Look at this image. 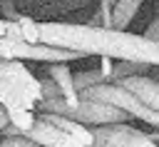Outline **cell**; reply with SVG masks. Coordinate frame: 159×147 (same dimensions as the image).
<instances>
[{
  "mask_svg": "<svg viewBox=\"0 0 159 147\" xmlns=\"http://www.w3.org/2000/svg\"><path fill=\"white\" fill-rule=\"evenodd\" d=\"M40 42L72 50L80 55L112 57L122 62L159 65V42L147 35H132L117 27L94 25H67V22H40Z\"/></svg>",
  "mask_w": 159,
  "mask_h": 147,
  "instance_id": "1",
  "label": "cell"
},
{
  "mask_svg": "<svg viewBox=\"0 0 159 147\" xmlns=\"http://www.w3.org/2000/svg\"><path fill=\"white\" fill-rule=\"evenodd\" d=\"M92 132H94V147H159L147 132L119 122L92 127Z\"/></svg>",
  "mask_w": 159,
  "mask_h": 147,
  "instance_id": "2",
  "label": "cell"
},
{
  "mask_svg": "<svg viewBox=\"0 0 159 147\" xmlns=\"http://www.w3.org/2000/svg\"><path fill=\"white\" fill-rule=\"evenodd\" d=\"M0 80L7 82L10 87H15L17 92H22L25 97H30L35 105L42 102V82L25 67V62H20V60H0Z\"/></svg>",
  "mask_w": 159,
  "mask_h": 147,
  "instance_id": "3",
  "label": "cell"
},
{
  "mask_svg": "<svg viewBox=\"0 0 159 147\" xmlns=\"http://www.w3.org/2000/svg\"><path fill=\"white\" fill-rule=\"evenodd\" d=\"M27 140H32L40 147H82L77 140H72L67 132H62L57 125H52L45 117H37L35 125L30 127V132L25 135Z\"/></svg>",
  "mask_w": 159,
  "mask_h": 147,
  "instance_id": "4",
  "label": "cell"
},
{
  "mask_svg": "<svg viewBox=\"0 0 159 147\" xmlns=\"http://www.w3.org/2000/svg\"><path fill=\"white\" fill-rule=\"evenodd\" d=\"M117 85H122L124 90H129L132 95H137L144 105L159 110V82L149 80V77H142V75H134V77H124Z\"/></svg>",
  "mask_w": 159,
  "mask_h": 147,
  "instance_id": "5",
  "label": "cell"
},
{
  "mask_svg": "<svg viewBox=\"0 0 159 147\" xmlns=\"http://www.w3.org/2000/svg\"><path fill=\"white\" fill-rule=\"evenodd\" d=\"M50 77L60 90V97L67 105H77L80 102V92L75 87V75L70 72V67L65 62H50Z\"/></svg>",
  "mask_w": 159,
  "mask_h": 147,
  "instance_id": "6",
  "label": "cell"
},
{
  "mask_svg": "<svg viewBox=\"0 0 159 147\" xmlns=\"http://www.w3.org/2000/svg\"><path fill=\"white\" fill-rule=\"evenodd\" d=\"M42 117L50 120L52 125H57L62 132H67V135H70L72 140H77L82 147H94V132H92V127H87V125L77 122V120L62 117V115H52V112H45Z\"/></svg>",
  "mask_w": 159,
  "mask_h": 147,
  "instance_id": "7",
  "label": "cell"
},
{
  "mask_svg": "<svg viewBox=\"0 0 159 147\" xmlns=\"http://www.w3.org/2000/svg\"><path fill=\"white\" fill-rule=\"evenodd\" d=\"M0 105L5 110H35V102L30 97H25L22 92H17L2 80H0Z\"/></svg>",
  "mask_w": 159,
  "mask_h": 147,
  "instance_id": "8",
  "label": "cell"
},
{
  "mask_svg": "<svg viewBox=\"0 0 159 147\" xmlns=\"http://www.w3.org/2000/svg\"><path fill=\"white\" fill-rule=\"evenodd\" d=\"M139 2H142V0H117L114 7H112V25H114L117 30H124L127 22L134 17Z\"/></svg>",
  "mask_w": 159,
  "mask_h": 147,
  "instance_id": "9",
  "label": "cell"
},
{
  "mask_svg": "<svg viewBox=\"0 0 159 147\" xmlns=\"http://www.w3.org/2000/svg\"><path fill=\"white\" fill-rule=\"evenodd\" d=\"M35 112L32 110H7V122L17 130V135H27L30 127L35 125Z\"/></svg>",
  "mask_w": 159,
  "mask_h": 147,
  "instance_id": "10",
  "label": "cell"
},
{
  "mask_svg": "<svg viewBox=\"0 0 159 147\" xmlns=\"http://www.w3.org/2000/svg\"><path fill=\"white\" fill-rule=\"evenodd\" d=\"M17 25H20V40L22 42H30V45H37L40 42V22H35L27 15H20L17 17Z\"/></svg>",
  "mask_w": 159,
  "mask_h": 147,
  "instance_id": "11",
  "label": "cell"
},
{
  "mask_svg": "<svg viewBox=\"0 0 159 147\" xmlns=\"http://www.w3.org/2000/svg\"><path fill=\"white\" fill-rule=\"evenodd\" d=\"M0 147H35V142H32V140H27L25 135H17V137H7Z\"/></svg>",
  "mask_w": 159,
  "mask_h": 147,
  "instance_id": "12",
  "label": "cell"
},
{
  "mask_svg": "<svg viewBox=\"0 0 159 147\" xmlns=\"http://www.w3.org/2000/svg\"><path fill=\"white\" fill-rule=\"evenodd\" d=\"M99 75L107 80V77H112V72H114V65H112V57H99Z\"/></svg>",
  "mask_w": 159,
  "mask_h": 147,
  "instance_id": "13",
  "label": "cell"
},
{
  "mask_svg": "<svg viewBox=\"0 0 159 147\" xmlns=\"http://www.w3.org/2000/svg\"><path fill=\"white\" fill-rule=\"evenodd\" d=\"M147 37H149V40H157V42H159V20H157V22H152V30L147 32Z\"/></svg>",
  "mask_w": 159,
  "mask_h": 147,
  "instance_id": "14",
  "label": "cell"
},
{
  "mask_svg": "<svg viewBox=\"0 0 159 147\" xmlns=\"http://www.w3.org/2000/svg\"><path fill=\"white\" fill-rule=\"evenodd\" d=\"M5 125H7V110L0 105V132L5 130Z\"/></svg>",
  "mask_w": 159,
  "mask_h": 147,
  "instance_id": "15",
  "label": "cell"
},
{
  "mask_svg": "<svg viewBox=\"0 0 159 147\" xmlns=\"http://www.w3.org/2000/svg\"><path fill=\"white\" fill-rule=\"evenodd\" d=\"M5 25H7V20H0V40L5 37Z\"/></svg>",
  "mask_w": 159,
  "mask_h": 147,
  "instance_id": "16",
  "label": "cell"
}]
</instances>
